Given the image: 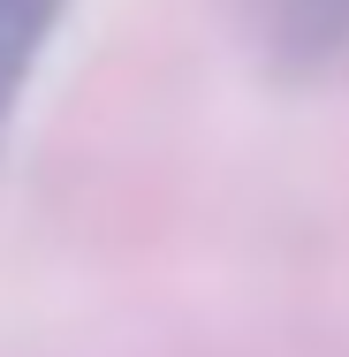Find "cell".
Returning <instances> with one entry per match:
<instances>
[{
  "label": "cell",
  "instance_id": "6da1fadb",
  "mask_svg": "<svg viewBox=\"0 0 349 357\" xmlns=\"http://www.w3.org/2000/svg\"><path fill=\"white\" fill-rule=\"evenodd\" d=\"M251 38L274 84H342L349 76V0H251Z\"/></svg>",
  "mask_w": 349,
  "mask_h": 357
},
{
  "label": "cell",
  "instance_id": "7a4b0ae2",
  "mask_svg": "<svg viewBox=\"0 0 349 357\" xmlns=\"http://www.w3.org/2000/svg\"><path fill=\"white\" fill-rule=\"evenodd\" d=\"M61 15H69V0H0V152H8L15 107H23L31 76H38V61H46Z\"/></svg>",
  "mask_w": 349,
  "mask_h": 357
}]
</instances>
